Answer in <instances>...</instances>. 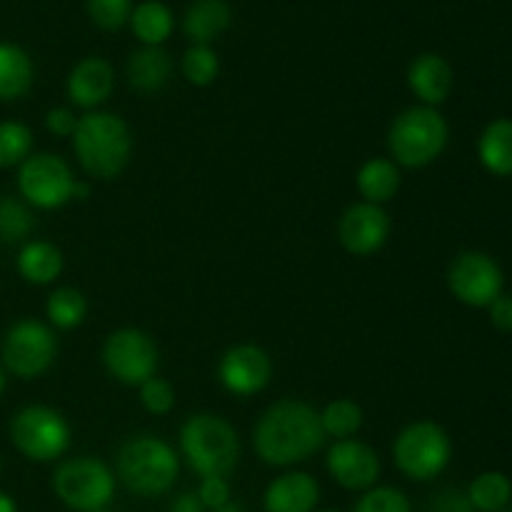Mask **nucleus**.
<instances>
[{
    "mask_svg": "<svg viewBox=\"0 0 512 512\" xmlns=\"http://www.w3.org/2000/svg\"><path fill=\"white\" fill-rule=\"evenodd\" d=\"M180 453L200 478H228L240 460L233 425L215 413L190 415L180 428Z\"/></svg>",
    "mask_w": 512,
    "mask_h": 512,
    "instance_id": "20e7f679",
    "label": "nucleus"
},
{
    "mask_svg": "<svg viewBox=\"0 0 512 512\" xmlns=\"http://www.w3.org/2000/svg\"><path fill=\"white\" fill-rule=\"evenodd\" d=\"M273 378V360L253 343L233 345L218 363V380L235 398H250L268 388Z\"/></svg>",
    "mask_w": 512,
    "mask_h": 512,
    "instance_id": "ddd939ff",
    "label": "nucleus"
},
{
    "mask_svg": "<svg viewBox=\"0 0 512 512\" xmlns=\"http://www.w3.org/2000/svg\"><path fill=\"white\" fill-rule=\"evenodd\" d=\"M488 318L490 325L500 333H512V295L503 293L500 298H495L493 303L488 305Z\"/></svg>",
    "mask_w": 512,
    "mask_h": 512,
    "instance_id": "e433bc0d",
    "label": "nucleus"
},
{
    "mask_svg": "<svg viewBox=\"0 0 512 512\" xmlns=\"http://www.w3.org/2000/svg\"><path fill=\"white\" fill-rule=\"evenodd\" d=\"M58 358V338L53 328L35 318L13 323L0 345V365L20 380H35L50 370Z\"/></svg>",
    "mask_w": 512,
    "mask_h": 512,
    "instance_id": "1a4fd4ad",
    "label": "nucleus"
},
{
    "mask_svg": "<svg viewBox=\"0 0 512 512\" xmlns=\"http://www.w3.org/2000/svg\"><path fill=\"white\" fill-rule=\"evenodd\" d=\"M180 460L170 443L155 435H138L120 445L115 475L138 498H160L178 480Z\"/></svg>",
    "mask_w": 512,
    "mask_h": 512,
    "instance_id": "7ed1b4c3",
    "label": "nucleus"
},
{
    "mask_svg": "<svg viewBox=\"0 0 512 512\" xmlns=\"http://www.w3.org/2000/svg\"><path fill=\"white\" fill-rule=\"evenodd\" d=\"M320 425H323L325 438H355L358 430L363 428V408L355 400L338 398L320 410Z\"/></svg>",
    "mask_w": 512,
    "mask_h": 512,
    "instance_id": "cd10ccee",
    "label": "nucleus"
},
{
    "mask_svg": "<svg viewBox=\"0 0 512 512\" xmlns=\"http://www.w3.org/2000/svg\"><path fill=\"white\" fill-rule=\"evenodd\" d=\"M98 512H115V510H110V508H105V510H98Z\"/></svg>",
    "mask_w": 512,
    "mask_h": 512,
    "instance_id": "a18cd8bd",
    "label": "nucleus"
},
{
    "mask_svg": "<svg viewBox=\"0 0 512 512\" xmlns=\"http://www.w3.org/2000/svg\"><path fill=\"white\" fill-rule=\"evenodd\" d=\"M315 512H343V510H333V508H323V510H315Z\"/></svg>",
    "mask_w": 512,
    "mask_h": 512,
    "instance_id": "c03bdc74",
    "label": "nucleus"
},
{
    "mask_svg": "<svg viewBox=\"0 0 512 512\" xmlns=\"http://www.w3.org/2000/svg\"><path fill=\"white\" fill-rule=\"evenodd\" d=\"M448 290L468 308H488L505 293V273L493 255L483 250H465L450 263Z\"/></svg>",
    "mask_w": 512,
    "mask_h": 512,
    "instance_id": "f8f14e48",
    "label": "nucleus"
},
{
    "mask_svg": "<svg viewBox=\"0 0 512 512\" xmlns=\"http://www.w3.org/2000/svg\"><path fill=\"white\" fill-rule=\"evenodd\" d=\"M73 185V170L55 153H30L18 165V193L30 208H63L73 200Z\"/></svg>",
    "mask_w": 512,
    "mask_h": 512,
    "instance_id": "9d476101",
    "label": "nucleus"
},
{
    "mask_svg": "<svg viewBox=\"0 0 512 512\" xmlns=\"http://www.w3.org/2000/svg\"><path fill=\"white\" fill-rule=\"evenodd\" d=\"M63 265V253L48 240H28L18 250V258H15V268H18L20 278L30 285L55 283L63 273Z\"/></svg>",
    "mask_w": 512,
    "mask_h": 512,
    "instance_id": "412c9836",
    "label": "nucleus"
},
{
    "mask_svg": "<svg viewBox=\"0 0 512 512\" xmlns=\"http://www.w3.org/2000/svg\"><path fill=\"white\" fill-rule=\"evenodd\" d=\"M140 405L148 410L150 415H168L175 408V388L168 380L153 375L150 380H145L138 388Z\"/></svg>",
    "mask_w": 512,
    "mask_h": 512,
    "instance_id": "72a5a7b5",
    "label": "nucleus"
},
{
    "mask_svg": "<svg viewBox=\"0 0 512 512\" xmlns=\"http://www.w3.org/2000/svg\"><path fill=\"white\" fill-rule=\"evenodd\" d=\"M90 190H93V185H90L88 180H75L73 200H88L90 198Z\"/></svg>",
    "mask_w": 512,
    "mask_h": 512,
    "instance_id": "ea45409f",
    "label": "nucleus"
},
{
    "mask_svg": "<svg viewBox=\"0 0 512 512\" xmlns=\"http://www.w3.org/2000/svg\"><path fill=\"white\" fill-rule=\"evenodd\" d=\"M53 493L73 512L105 510L115 498V473L93 455L63 460L53 473Z\"/></svg>",
    "mask_w": 512,
    "mask_h": 512,
    "instance_id": "0eeeda50",
    "label": "nucleus"
},
{
    "mask_svg": "<svg viewBox=\"0 0 512 512\" xmlns=\"http://www.w3.org/2000/svg\"><path fill=\"white\" fill-rule=\"evenodd\" d=\"M403 175L400 168L390 158H370L360 165L358 175H355V185H358L360 195L365 203L385 205L398 195Z\"/></svg>",
    "mask_w": 512,
    "mask_h": 512,
    "instance_id": "5701e85b",
    "label": "nucleus"
},
{
    "mask_svg": "<svg viewBox=\"0 0 512 512\" xmlns=\"http://www.w3.org/2000/svg\"><path fill=\"white\" fill-rule=\"evenodd\" d=\"M408 88L413 90L420 105L438 108L450 98L455 88V73L448 60L438 53H423L410 63Z\"/></svg>",
    "mask_w": 512,
    "mask_h": 512,
    "instance_id": "f3484780",
    "label": "nucleus"
},
{
    "mask_svg": "<svg viewBox=\"0 0 512 512\" xmlns=\"http://www.w3.org/2000/svg\"><path fill=\"white\" fill-rule=\"evenodd\" d=\"M210 512H245V508L240 503H235V500H230V503H225L223 508L218 510H210Z\"/></svg>",
    "mask_w": 512,
    "mask_h": 512,
    "instance_id": "79ce46f5",
    "label": "nucleus"
},
{
    "mask_svg": "<svg viewBox=\"0 0 512 512\" xmlns=\"http://www.w3.org/2000/svg\"><path fill=\"white\" fill-rule=\"evenodd\" d=\"M35 68L30 55L15 43H0V103H13L33 88Z\"/></svg>",
    "mask_w": 512,
    "mask_h": 512,
    "instance_id": "b1692460",
    "label": "nucleus"
},
{
    "mask_svg": "<svg viewBox=\"0 0 512 512\" xmlns=\"http://www.w3.org/2000/svg\"><path fill=\"white\" fill-rule=\"evenodd\" d=\"M103 365L110 378H115L118 383L140 388L145 380L158 373V345L145 330L120 328L105 338Z\"/></svg>",
    "mask_w": 512,
    "mask_h": 512,
    "instance_id": "9b49d317",
    "label": "nucleus"
},
{
    "mask_svg": "<svg viewBox=\"0 0 512 512\" xmlns=\"http://www.w3.org/2000/svg\"><path fill=\"white\" fill-rule=\"evenodd\" d=\"M465 495L475 512H500L512 503V480L500 470H485L475 475Z\"/></svg>",
    "mask_w": 512,
    "mask_h": 512,
    "instance_id": "393cba45",
    "label": "nucleus"
},
{
    "mask_svg": "<svg viewBox=\"0 0 512 512\" xmlns=\"http://www.w3.org/2000/svg\"><path fill=\"white\" fill-rule=\"evenodd\" d=\"M45 315L58 330H73L83 325L88 315V300L75 288H55L45 300Z\"/></svg>",
    "mask_w": 512,
    "mask_h": 512,
    "instance_id": "bb28decb",
    "label": "nucleus"
},
{
    "mask_svg": "<svg viewBox=\"0 0 512 512\" xmlns=\"http://www.w3.org/2000/svg\"><path fill=\"white\" fill-rule=\"evenodd\" d=\"M450 128L438 108L413 105L393 120L388 130V153L398 168H428L445 153Z\"/></svg>",
    "mask_w": 512,
    "mask_h": 512,
    "instance_id": "39448f33",
    "label": "nucleus"
},
{
    "mask_svg": "<svg viewBox=\"0 0 512 512\" xmlns=\"http://www.w3.org/2000/svg\"><path fill=\"white\" fill-rule=\"evenodd\" d=\"M233 10L225 0H193L185 10L183 30L193 45H210L230 28Z\"/></svg>",
    "mask_w": 512,
    "mask_h": 512,
    "instance_id": "6ab92c4d",
    "label": "nucleus"
},
{
    "mask_svg": "<svg viewBox=\"0 0 512 512\" xmlns=\"http://www.w3.org/2000/svg\"><path fill=\"white\" fill-rule=\"evenodd\" d=\"M183 75L190 85L195 88H205V85L215 83L220 73V60L210 45H193L185 50L183 55Z\"/></svg>",
    "mask_w": 512,
    "mask_h": 512,
    "instance_id": "7c9ffc66",
    "label": "nucleus"
},
{
    "mask_svg": "<svg viewBox=\"0 0 512 512\" xmlns=\"http://www.w3.org/2000/svg\"><path fill=\"white\" fill-rule=\"evenodd\" d=\"M195 493H198L205 510H218L233 500V490H230L228 478H200V485Z\"/></svg>",
    "mask_w": 512,
    "mask_h": 512,
    "instance_id": "f704fd0d",
    "label": "nucleus"
},
{
    "mask_svg": "<svg viewBox=\"0 0 512 512\" xmlns=\"http://www.w3.org/2000/svg\"><path fill=\"white\" fill-rule=\"evenodd\" d=\"M35 228V215L25 200L0 195V243H28Z\"/></svg>",
    "mask_w": 512,
    "mask_h": 512,
    "instance_id": "c85d7f7f",
    "label": "nucleus"
},
{
    "mask_svg": "<svg viewBox=\"0 0 512 512\" xmlns=\"http://www.w3.org/2000/svg\"><path fill=\"white\" fill-rule=\"evenodd\" d=\"M115 90V70L105 58H83L68 75L70 103L83 110H98Z\"/></svg>",
    "mask_w": 512,
    "mask_h": 512,
    "instance_id": "dca6fc26",
    "label": "nucleus"
},
{
    "mask_svg": "<svg viewBox=\"0 0 512 512\" xmlns=\"http://www.w3.org/2000/svg\"><path fill=\"white\" fill-rule=\"evenodd\" d=\"M478 160L495 178H512V118H495L478 138Z\"/></svg>",
    "mask_w": 512,
    "mask_h": 512,
    "instance_id": "4be33fe9",
    "label": "nucleus"
},
{
    "mask_svg": "<svg viewBox=\"0 0 512 512\" xmlns=\"http://www.w3.org/2000/svg\"><path fill=\"white\" fill-rule=\"evenodd\" d=\"M5 385H8V373H5V368L0 365V398H3L5 393Z\"/></svg>",
    "mask_w": 512,
    "mask_h": 512,
    "instance_id": "37998d69",
    "label": "nucleus"
},
{
    "mask_svg": "<svg viewBox=\"0 0 512 512\" xmlns=\"http://www.w3.org/2000/svg\"><path fill=\"white\" fill-rule=\"evenodd\" d=\"M353 512H413V505L403 490L390 488V485H375V488L365 490Z\"/></svg>",
    "mask_w": 512,
    "mask_h": 512,
    "instance_id": "2f4dec72",
    "label": "nucleus"
},
{
    "mask_svg": "<svg viewBox=\"0 0 512 512\" xmlns=\"http://www.w3.org/2000/svg\"><path fill=\"white\" fill-rule=\"evenodd\" d=\"M33 153V130L18 120L0 123V168H18Z\"/></svg>",
    "mask_w": 512,
    "mask_h": 512,
    "instance_id": "c756f323",
    "label": "nucleus"
},
{
    "mask_svg": "<svg viewBox=\"0 0 512 512\" xmlns=\"http://www.w3.org/2000/svg\"><path fill=\"white\" fill-rule=\"evenodd\" d=\"M0 512H20L18 503H15L5 490H0Z\"/></svg>",
    "mask_w": 512,
    "mask_h": 512,
    "instance_id": "a19ab883",
    "label": "nucleus"
},
{
    "mask_svg": "<svg viewBox=\"0 0 512 512\" xmlns=\"http://www.w3.org/2000/svg\"><path fill=\"white\" fill-rule=\"evenodd\" d=\"M10 440L30 463H55L70 448V425L55 408L28 405L10 420Z\"/></svg>",
    "mask_w": 512,
    "mask_h": 512,
    "instance_id": "6e6552de",
    "label": "nucleus"
},
{
    "mask_svg": "<svg viewBox=\"0 0 512 512\" xmlns=\"http://www.w3.org/2000/svg\"><path fill=\"white\" fill-rule=\"evenodd\" d=\"M330 478L350 493H365L375 488L380 478V458L368 443L358 438L335 440L325 458Z\"/></svg>",
    "mask_w": 512,
    "mask_h": 512,
    "instance_id": "4468645a",
    "label": "nucleus"
},
{
    "mask_svg": "<svg viewBox=\"0 0 512 512\" xmlns=\"http://www.w3.org/2000/svg\"><path fill=\"white\" fill-rule=\"evenodd\" d=\"M320 503L318 480L303 470H290L265 488V512H315Z\"/></svg>",
    "mask_w": 512,
    "mask_h": 512,
    "instance_id": "a211bd4d",
    "label": "nucleus"
},
{
    "mask_svg": "<svg viewBox=\"0 0 512 512\" xmlns=\"http://www.w3.org/2000/svg\"><path fill=\"white\" fill-rule=\"evenodd\" d=\"M320 413L303 400L285 398L270 405L253 428L258 458L273 468H293L325 445Z\"/></svg>",
    "mask_w": 512,
    "mask_h": 512,
    "instance_id": "f257e3e1",
    "label": "nucleus"
},
{
    "mask_svg": "<svg viewBox=\"0 0 512 512\" xmlns=\"http://www.w3.org/2000/svg\"><path fill=\"white\" fill-rule=\"evenodd\" d=\"M395 468L415 483H430L453 460V443L445 433L443 425L433 420H418V423L405 425L393 443Z\"/></svg>",
    "mask_w": 512,
    "mask_h": 512,
    "instance_id": "423d86ee",
    "label": "nucleus"
},
{
    "mask_svg": "<svg viewBox=\"0 0 512 512\" xmlns=\"http://www.w3.org/2000/svg\"><path fill=\"white\" fill-rule=\"evenodd\" d=\"M78 163L90 178L115 180L128 168L133 155V135L120 115L90 110L80 115L73 135Z\"/></svg>",
    "mask_w": 512,
    "mask_h": 512,
    "instance_id": "f03ea898",
    "label": "nucleus"
},
{
    "mask_svg": "<svg viewBox=\"0 0 512 512\" xmlns=\"http://www.w3.org/2000/svg\"><path fill=\"white\" fill-rule=\"evenodd\" d=\"M78 120L80 118L70 108H50L45 113V128H48V133L58 135V138H73Z\"/></svg>",
    "mask_w": 512,
    "mask_h": 512,
    "instance_id": "c9c22d12",
    "label": "nucleus"
},
{
    "mask_svg": "<svg viewBox=\"0 0 512 512\" xmlns=\"http://www.w3.org/2000/svg\"><path fill=\"white\" fill-rule=\"evenodd\" d=\"M130 28L143 45H163L173 33V13L160 0H145L130 15Z\"/></svg>",
    "mask_w": 512,
    "mask_h": 512,
    "instance_id": "a878e982",
    "label": "nucleus"
},
{
    "mask_svg": "<svg viewBox=\"0 0 512 512\" xmlns=\"http://www.w3.org/2000/svg\"><path fill=\"white\" fill-rule=\"evenodd\" d=\"M0 470H3V463H0Z\"/></svg>",
    "mask_w": 512,
    "mask_h": 512,
    "instance_id": "49530a36",
    "label": "nucleus"
},
{
    "mask_svg": "<svg viewBox=\"0 0 512 512\" xmlns=\"http://www.w3.org/2000/svg\"><path fill=\"white\" fill-rule=\"evenodd\" d=\"M88 15L98 28L120 30L130 23L133 3L130 0H88Z\"/></svg>",
    "mask_w": 512,
    "mask_h": 512,
    "instance_id": "473e14b6",
    "label": "nucleus"
},
{
    "mask_svg": "<svg viewBox=\"0 0 512 512\" xmlns=\"http://www.w3.org/2000/svg\"><path fill=\"white\" fill-rule=\"evenodd\" d=\"M173 75V60L163 45H143L128 60V83L138 93H158Z\"/></svg>",
    "mask_w": 512,
    "mask_h": 512,
    "instance_id": "aec40b11",
    "label": "nucleus"
},
{
    "mask_svg": "<svg viewBox=\"0 0 512 512\" xmlns=\"http://www.w3.org/2000/svg\"><path fill=\"white\" fill-rule=\"evenodd\" d=\"M443 500H438V508L435 512H475L473 505L468 503V495L460 493H443Z\"/></svg>",
    "mask_w": 512,
    "mask_h": 512,
    "instance_id": "4c0bfd02",
    "label": "nucleus"
},
{
    "mask_svg": "<svg viewBox=\"0 0 512 512\" xmlns=\"http://www.w3.org/2000/svg\"><path fill=\"white\" fill-rule=\"evenodd\" d=\"M168 512H208L203 508V503H200L198 493H180L178 498L173 500V505H170Z\"/></svg>",
    "mask_w": 512,
    "mask_h": 512,
    "instance_id": "58836bf2",
    "label": "nucleus"
},
{
    "mask_svg": "<svg viewBox=\"0 0 512 512\" xmlns=\"http://www.w3.org/2000/svg\"><path fill=\"white\" fill-rule=\"evenodd\" d=\"M390 238V215L383 205L353 203L338 220V240L355 258L375 255Z\"/></svg>",
    "mask_w": 512,
    "mask_h": 512,
    "instance_id": "2eb2a0df",
    "label": "nucleus"
}]
</instances>
